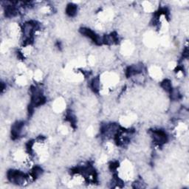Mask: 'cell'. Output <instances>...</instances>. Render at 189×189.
Instances as JSON below:
<instances>
[{"instance_id": "1", "label": "cell", "mask_w": 189, "mask_h": 189, "mask_svg": "<svg viewBox=\"0 0 189 189\" xmlns=\"http://www.w3.org/2000/svg\"><path fill=\"white\" fill-rule=\"evenodd\" d=\"M67 13L70 16H73L77 12V6L74 5H69L68 7H67Z\"/></svg>"}]
</instances>
